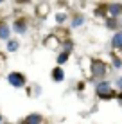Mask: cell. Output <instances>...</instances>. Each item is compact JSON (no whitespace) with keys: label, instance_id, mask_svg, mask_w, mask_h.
Wrapping results in <instances>:
<instances>
[{"label":"cell","instance_id":"3957f363","mask_svg":"<svg viewBox=\"0 0 122 124\" xmlns=\"http://www.w3.org/2000/svg\"><path fill=\"white\" fill-rule=\"evenodd\" d=\"M7 81H9V85L11 86H14V88H22L25 86V76L23 74H20V72H11L9 76H7Z\"/></svg>","mask_w":122,"mask_h":124},{"label":"cell","instance_id":"6da1fadb","mask_svg":"<svg viewBox=\"0 0 122 124\" xmlns=\"http://www.w3.org/2000/svg\"><path fill=\"white\" fill-rule=\"evenodd\" d=\"M95 93L100 99H113V97H117V93L111 88V83H108V81H99L97 86H95Z\"/></svg>","mask_w":122,"mask_h":124},{"label":"cell","instance_id":"277c9868","mask_svg":"<svg viewBox=\"0 0 122 124\" xmlns=\"http://www.w3.org/2000/svg\"><path fill=\"white\" fill-rule=\"evenodd\" d=\"M108 13L117 20V16L122 15V4H110V6H108Z\"/></svg>","mask_w":122,"mask_h":124},{"label":"cell","instance_id":"d6986e66","mask_svg":"<svg viewBox=\"0 0 122 124\" xmlns=\"http://www.w3.org/2000/svg\"><path fill=\"white\" fill-rule=\"evenodd\" d=\"M119 99H122V92H120V93H119Z\"/></svg>","mask_w":122,"mask_h":124},{"label":"cell","instance_id":"30bf717a","mask_svg":"<svg viewBox=\"0 0 122 124\" xmlns=\"http://www.w3.org/2000/svg\"><path fill=\"white\" fill-rule=\"evenodd\" d=\"M83 23H85V16L83 15H75L72 18V27H81Z\"/></svg>","mask_w":122,"mask_h":124},{"label":"cell","instance_id":"8992f818","mask_svg":"<svg viewBox=\"0 0 122 124\" xmlns=\"http://www.w3.org/2000/svg\"><path fill=\"white\" fill-rule=\"evenodd\" d=\"M13 29H14V31L18 32V34H23L25 31H27V22H25V20H22V18L16 20L14 25H13Z\"/></svg>","mask_w":122,"mask_h":124},{"label":"cell","instance_id":"ffe728a7","mask_svg":"<svg viewBox=\"0 0 122 124\" xmlns=\"http://www.w3.org/2000/svg\"><path fill=\"white\" fill-rule=\"evenodd\" d=\"M0 121H2V117H0Z\"/></svg>","mask_w":122,"mask_h":124},{"label":"cell","instance_id":"5b68a950","mask_svg":"<svg viewBox=\"0 0 122 124\" xmlns=\"http://www.w3.org/2000/svg\"><path fill=\"white\" fill-rule=\"evenodd\" d=\"M111 47H113V49H119V50H122V31L115 32V36L111 38Z\"/></svg>","mask_w":122,"mask_h":124},{"label":"cell","instance_id":"7a4b0ae2","mask_svg":"<svg viewBox=\"0 0 122 124\" xmlns=\"http://www.w3.org/2000/svg\"><path fill=\"white\" fill-rule=\"evenodd\" d=\"M92 78L95 79H100L104 78V74H106V65H104L100 59H92Z\"/></svg>","mask_w":122,"mask_h":124},{"label":"cell","instance_id":"52a82bcc","mask_svg":"<svg viewBox=\"0 0 122 124\" xmlns=\"http://www.w3.org/2000/svg\"><path fill=\"white\" fill-rule=\"evenodd\" d=\"M52 79L56 81V83H61V81L65 79V72H63L61 67H54V70H52Z\"/></svg>","mask_w":122,"mask_h":124},{"label":"cell","instance_id":"7c38bea8","mask_svg":"<svg viewBox=\"0 0 122 124\" xmlns=\"http://www.w3.org/2000/svg\"><path fill=\"white\" fill-rule=\"evenodd\" d=\"M18 47H20V43H18L16 40H9V41H7V50H9V52L18 50Z\"/></svg>","mask_w":122,"mask_h":124},{"label":"cell","instance_id":"9a60e30c","mask_svg":"<svg viewBox=\"0 0 122 124\" xmlns=\"http://www.w3.org/2000/svg\"><path fill=\"white\" fill-rule=\"evenodd\" d=\"M66 18H68V15H66V13H57V15H56V22H57V23H63Z\"/></svg>","mask_w":122,"mask_h":124},{"label":"cell","instance_id":"e0dca14e","mask_svg":"<svg viewBox=\"0 0 122 124\" xmlns=\"http://www.w3.org/2000/svg\"><path fill=\"white\" fill-rule=\"evenodd\" d=\"M113 59V68H122V59H119L117 56H111Z\"/></svg>","mask_w":122,"mask_h":124},{"label":"cell","instance_id":"4fadbf2b","mask_svg":"<svg viewBox=\"0 0 122 124\" xmlns=\"http://www.w3.org/2000/svg\"><path fill=\"white\" fill-rule=\"evenodd\" d=\"M45 45H47L49 49H52V47H56V45H57V40H56V36H49V40L45 41Z\"/></svg>","mask_w":122,"mask_h":124},{"label":"cell","instance_id":"ba28073f","mask_svg":"<svg viewBox=\"0 0 122 124\" xmlns=\"http://www.w3.org/2000/svg\"><path fill=\"white\" fill-rule=\"evenodd\" d=\"M25 124H41V117L38 113H32L25 119Z\"/></svg>","mask_w":122,"mask_h":124},{"label":"cell","instance_id":"ac0fdd59","mask_svg":"<svg viewBox=\"0 0 122 124\" xmlns=\"http://www.w3.org/2000/svg\"><path fill=\"white\" fill-rule=\"evenodd\" d=\"M117 85H119V86L122 88V78H119V81H117Z\"/></svg>","mask_w":122,"mask_h":124},{"label":"cell","instance_id":"8fae6325","mask_svg":"<svg viewBox=\"0 0 122 124\" xmlns=\"http://www.w3.org/2000/svg\"><path fill=\"white\" fill-rule=\"evenodd\" d=\"M68 58H70V52H68V50H63L59 56H57V65H63V63H66V61H68Z\"/></svg>","mask_w":122,"mask_h":124},{"label":"cell","instance_id":"9c48e42d","mask_svg":"<svg viewBox=\"0 0 122 124\" xmlns=\"http://www.w3.org/2000/svg\"><path fill=\"white\" fill-rule=\"evenodd\" d=\"M0 38L2 40H9V27H7V23H0Z\"/></svg>","mask_w":122,"mask_h":124},{"label":"cell","instance_id":"5bb4252c","mask_svg":"<svg viewBox=\"0 0 122 124\" xmlns=\"http://www.w3.org/2000/svg\"><path fill=\"white\" fill-rule=\"evenodd\" d=\"M117 25H119V22H117L115 18H108L106 20V27L108 29H117Z\"/></svg>","mask_w":122,"mask_h":124},{"label":"cell","instance_id":"2e32d148","mask_svg":"<svg viewBox=\"0 0 122 124\" xmlns=\"http://www.w3.org/2000/svg\"><path fill=\"white\" fill-rule=\"evenodd\" d=\"M106 13H108L106 6H99L97 9H95V15H97V16H104V15H106Z\"/></svg>","mask_w":122,"mask_h":124}]
</instances>
